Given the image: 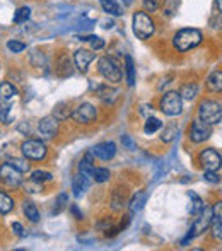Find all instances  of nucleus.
Here are the masks:
<instances>
[{"mask_svg": "<svg viewBox=\"0 0 222 251\" xmlns=\"http://www.w3.org/2000/svg\"><path fill=\"white\" fill-rule=\"evenodd\" d=\"M203 40V34L197 27H183L173 36V47L179 53H186L197 48Z\"/></svg>", "mask_w": 222, "mask_h": 251, "instance_id": "1", "label": "nucleus"}, {"mask_svg": "<svg viewBox=\"0 0 222 251\" xmlns=\"http://www.w3.org/2000/svg\"><path fill=\"white\" fill-rule=\"evenodd\" d=\"M132 29L139 40H149L154 33H156V23L154 19L144 10L133 14L132 17Z\"/></svg>", "mask_w": 222, "mask_h": 251, "instance_id": "2", "label": "nucleus"}, {"mask_svg": "<svg viewBox=\"0 0 222 251\" xmlns=\"http://www.w3.org/2000/svg\"><path fill=\"white\" fill-rule=\"evenodd\" d=\"M198 118L207 125H219L222 120V102L216 100H203L198 104Z\"/></svg>", "mask_w": 222, "mask_h": 251, "instance_id": "3", "label": "nucleus"}, {"mask_svg": "<svg viewBox=\"0 0 222 251\" xmlns=\"http://www.w3.org/2000/svg\"><path fill=\"white\" fill-rule=\"evenodd\" d=\"M98 70H99L101 75L111 84H118V82H122V79H123L122 67H120V63L116 62L113 56H103V58H99V62H98Z\"/></svg>", "mask_w": 222, "mask_h": 251, "instance_id": "4", "label": "nucleus"}, {"mask_svg": "<svg viewBox=\"0 0 222 251\" xmlns=\"http://www.w3.org/2000/svg\"><path fill=\"white\" fill-rule=\"evenodd\" d=\"M159 108L164 115L168 116H178L183 113V100L178 91H168L159 101Z\"/></svg>", "mask_w": 222, "mask_h": 251, "instance_id": "5", "label": "nucleus"}, {"mask_svg": "<svg viewBox=\"0 0 222 251\" xmlns=\"http://www.w3.org/2000/svg\"><path fill=\"white\" fill-rule=\"evenodd\" d=\"M23 155L27 161H43L48 154V149L41 140H26L21 146Z\"/></svg>", "mask_w": 222, "mask_h": 251, "instance_id": "6", "label": "nucleus"}, {"mask_svg": "<svg viewBox=\"0 0 222 251\" xmlns=\"http://www.w3.org/2000/svg\"><path fill=\"white\" fill-rule=\"evenodd\" d=\"M212 135V126L207 125L205 122H202L200 118L193 120L192 125L188 128V139L192 140L193 144H202L205 140L210 139Z\"/></svg>", "mask_w": 222, "mask_h": 251, "instance_id": "7", "label": "nucleus"}, {"mask_svg": "<svg viewBox=\"0 0 222 251\" xmlns=\"http://www.w3.org/2000/svg\"><path fill=\"white\" fill-rule=\"evenodd\" d=\"M198 162L203 168V171H219L222 168V155L221 152L209 147V149H203L198 154Z\"/></svg>", "mask_w": 222, "mask_h": 251, "instance_id": "8", "label": "nucleus"}, {"mask_svg": "<svg viewBox=\"0 0 222 251\" xmlns=\"http://www.w3.org/2000/svg\"><path fill=\"white\" fill-rule=\"evenodd\" d=\"M210 222H212V207H207L205 205V208L202 210V214L197 215V221L193 222V226L190 227L188 236L193 239V238H197V236L203 234V232L210 227Z\"/></svg>", "mask_w": 222, "mask_h": 251, "instance_id": "9", "label": "nucleus"}, {"mask_svg": "<svg viewBox=\"0 0 222 251\" xmlns=\"http://www.w3.org/2000/svg\"><path fill=\"white\" fill-rule=\"evenodd\" d=\"M72 118L80 125H89L98 118V109L91 102H82L72 111Z\"/></svg>", "mask_w": 222, "mask_h": 251, "instance_id": "10", "label": "nucleus"}, {"mask_svg": "<svg viewBox=\"0 0 222 251\" xmlns=\"http://www.w3.org/2000/svg\"><path fill=\"white\" fill-rule=\"evenodd\" d=\"M0 179L10 188H17V186L23 185V173L14 168L12 164L5 162V164L0 166Z\"/></svg>", "mask_w": 222, "mask_h": 251, "instance_id": "11", "label": "nucleus"}, {"mask_svg": "<svg viewBox=\"0 0 222 251\" xmlns=\"http://www.w3.org/2000/svg\"><path fill=\"white\" fill-rule=\"evenodd\" d=\"M38 132L43 139H53L58 133V120L55 118L53 115L51 116H45V118L40 120L38 123Z\"/></svg>", "mask_w": 222, "mask_h": 251, "instance_id": "12", "label": "nucleus"}, {"mask_svg": "<svg viewBox=\"0 0 222 251\" xmlns=\"http://www.w3.org/2000/svg\"><path fill=\"white\" fill-rule=\"evenodd\" d=\"M212 238L222 241V200L212 205V222H210Z\"/></svg>", "mask_w": 222, "mask_h": 251, "instance_id": "13", "label": "nucleus"}, {"mask_svg": "<svg viewBox=\"0 0 222 251\" xmlns=\"http://www.w3.org/2000/svg\"><path fill=\"white\" fill-rule=\"evenodd\" d=\"M94 58H96V53H93L91 50H84V48L74 53V63L82 74H86L89 70V65L94 62Z\"/></svg>", "mask_w": 222, "mask_h": 251, "instance_id": "14", "label": "nucleus"}, {"mask_svg": "<svg viewBox=\"0 0 222 251\" xmlns=\"http://www.w3.org/2000/svg\"><path fill=\"white\" fill-rule=\"evenodd\" d=\"M91 152H93L94 157L101 159V161H110L116 154V146H115V142H103V144L94 146Z\"/></svg>", "mask_w": 222, "mask_h": 251, "instance_id": "15", "label": "nucleus"}, {"mask_svg": "<svg viewBox=\"0 0 222 251\" xmlns=\"http://www.w3.org/2000/svg\"><path fill=\"white\" fill-rule=\"evenodd\" d=\"M55 74L62 79L65 77H70L74 74V67H72V60L69 58V55H60L58 60L55 62Z\"/></svg>", "mask_w": 222, "mask_h": 251, "instance_id": "16", "label": "nucleus"}, {"mask_svg": "<svg viewBox=\"0 0 222 251\" xmlns=\"http://www.w3.org/2000/svg\"><path fill=\"white\" fill-rule=\"evenodd\" d=\"M205 86H207V91H209V93H216V94L222 93V70L221 69L212 70V72L207 75Z\"/></svg>", "mask_w": 222, "mask_h": 251, "instance_id": "17", "label": "nucleus"}, {"mask_svg": "<svg viewBox=\"0 0 222 251\" xmlns=\"http://www.w3.org/2000/svg\"><path fill=\"white\" fill-rule=\"evenodd\" d=\"M89 178H91V176H86V175H82V173H77V175L74 176V179H72L74 195H75V197H80L84 192H86L87 188H89V185H91Z\"/></svg>", "mask_w": 222, "mask_h": 251, "instance_id": "18", "label": "nucleus"}, {"mask_svg": "<svg viewBox=\"0 0 222 251\" xmlns=\"http://www.w3.org/2000/svg\"><path fill=\"white\" fill-rule=\"evenodd\" d=\"M96 94L104 104H113V102L116 101V98H118V91L110 86H98Z\"/></svg>", "mask_w": 222, "mask_h": 251, "instance_id": "19", "label": "nucleus"}, {"mask_svg": "<svg viewBox=\"0 0 222 251\" xmlns=\"http://www.w3.org/2000/svg\"><path fill=\"white\" fill-rule=\"evenodd\" d=\"M94 155H93V152H87L86 155H84L82 159H80V162H79V173H82V175H86V176H91L93 175V171H94Z\"/></svg>", "mask_w": 222, "mask_h": 251, "instance_id": "20", "label": "nucleus"}, {"mask_svg": "<svg viewBox=\"0 0 222 251\" xmlns=\"http://www.w3.org/2000/svg\"><path fill=\"white\" fill-rule=\"evenodd\" d=\"M178 93H179V96H181V100L192 101V100H195L197 94H198V86H197L195 82H186L179 87Z\"/></svg>", "mask_w": 222, "mask_h": 251, "instance_id": "21", "label": "nucleus"}, {"mask_svg": "<svg viewBox=\"0 0 222 251\" xmlns=\"http://www.w3.org/2000/svg\"><path fill=\"white\" fill-rule=\"evenodd\" d=\"M99 3H101V9L106 14H110V16L118 17L123 14V9L120 7V3L116 0H99Z\"/></svg>", "mask_w": 222, "mask_h": 251, "instance_id": "22", "label": "nucleus"}, {"mask_svg": "<svg viewBox=\"0 0 222 251\" xmlns=\"http://www.w3.org/2000/svg\"><path fill=\"white\" fill-rule=\"evenodd\" d=\"M188 197L190 200H192V207H190V212H192V215H198L202 214V210L205 208V203H203V200L200 199L198 195H197L195 192H188Z\"/></svg>", "mask_w": 222, "mask_h": 251, "instance_id": "23", "label": "nucleus"}, {"mask_svg": "<svg viewBox=\"0 0 222 251\" xmlns=\"http://www.w3.org/2000/svg\"><path fill=\"white\" fill-rule=\"evenodd\" d=\"M123 205H125V190L116 188L111 197V207L113 210H122Z\"/></svg>", "mask_w": 222, "mask_h": 251, "instance_id": "24", "label": "nucleus"}, {"mask_svg": "<svg viewBox=\"0 0 222 251\" xmlns=\"http://www.w3.org/2000/svg\"><path fill=\"white\" fill-rule=\"evenodd\" d=\"M125 70H126V84L132 87L135 84V65H133V60L130 55L125 56Z\"/></svg>", "mask_w": 222, "mask_h": 251, "instance_id": "25", "label": "nucleus"}, {"mask_svg": "<svg viewBox=\"0 0 222 251\" xmlns=\"http://www.w3.org/2000/svg\"><path fill=\"white\" fill-rule=\"evenodd\" d=\"M24 214H26V217L29 219L31 222H34L36 224L38 221H40V212H38L36 205L33 203V201H24Z\"/></svg>", "mask_w": 222, "mask_h": 251, "instance_id": "26", "label": "nucleus"}, {"mask_svg": "<svg viewBox=\"0 0 222 251\" xmlns=\"http://www.w3.org/2000/svg\"><path fill=\"white\" fill-rule=\"evenodd\" d=\"M16 94H17V89L10 82L0 84V100L2 101H9L10 98H14Z\"/></svg>", "mask_w": 222, "mask_h": 251, "instance_id": "27", "label": "nucleus"}, {"mask_svg": "<svg viewBox=\"0 0 222 251\" xmlns=\"http://www.w3.org/2000/svg\"><path fill=\"white\" fill-rule=\"evenodd\" d=\"M163 128V122H161L159 118H147L146 125H144V132L147 133V135H152V133H156L157 130Z\"/></svg>", "mask_w": 222, "mask_h": 251, "instance_id": "28", "label": "nucleus"}, {"mask_svg": "<svg viewBox=\"0 0 222 251\" xmlns=\"http://www.w3.org/2000/svg\"><path fill=\"white\" fill-rule=\"evenodd\" d=\"M146 200H147V195L144 192H139L135 197H133L132 200H130V212L132 214H135V212H139L140 208L144 207V203H146Z\"/></svg>", "mask_w": 222, "mask_h": 251, "instance_id": "29", "label": "nucleus"}, {"mask_svg": "<svg viewBox=\"0 0 222 251\" xmlns=\"http://www.w3.org/2000/svg\"><path fill=\"white\" fill-rule=\"evenodd\" d=\"M53 116L58 120V122H62V120H67L69 116H72V111H70V108H69L67 102H60V104H56Z\"/></svg>", "mask_w": 222, "mask_h": 251, "instance_id": "30", "label": "nucleus"}, {"mask_svg": "<svg viewBox=\"0 0 222 251\" xmlns=\"http://www.w3.org/2000/svg\"><path fill=\"white\" fill-rule=\"evenodd\" d=\"M110 176H111V173L108 168H94L91 178H93L96 183H106L108 179H110Z\"/></svg>", "mask_w": 222, "mask_h": 251, "instance_id": "31", "label": "nucleus"}, {"mask_svg": "<svg viewBox=\"0 0 222 251\" xmlns=\"http://www.w3.org/2000/svg\"><path fill=\"white\" fill-rule=\"evenodd\" d=\"M178 133H179V128L176 125H169V126H166V128L163 130V133H161V140L163 142H166V144H169V142H173V140L178 137Z\"/></svg>", "mask_w": 222, "mask_h": 251, "instance_id": "32", "label": "nucleus"}, {"mask_svg": "<svg viewBox=\"0 0 222 251\" xmlns=\"http://www.w3.org/2000/svg\"><path fill=\"white\" fill-rule=\"evenodd\" d=\"M14 208V200L7 193L0 192V214H9Z\"/></svg>", "mask_w": 222, "mask_h": 251, "instance_id": "33", "label": "nucleus"}, {"mask_svg": "<svg viewBox=\"0 0 222 251\" xmlns=\"http://www.w3.org/2000/svg\"><path fill=\"white\" fill-rule=\"evenodd\" d=\"M29 17H31V9H29V7H19V9L14 12V23L23 24V23H26Z\"/></svg>", "mask_w": 222, "mask_h": 251, "instance_id": "34", "label": "nucleus"}, {"mask_svg": "<svg viewBox=\"0 0 222 251\" xmlns=\"http://www.w3.org/2000/svg\"><path fill=\"white\" fill-rule=\"evenodd\" d=\"M31 179L38 183H45V181H51L53 179V175L48 171H41V169H36V171L31 173Z\"/></svg>", "mask_w": 222, "mask_h": 251, "instance_id": "35", "label": "nucleus"}, {"mask_svg": "<svg viewBox=\"0 0 222 251\" xmlns=\"http://www.w3.org/2000/svg\"><path fill=\"white\" fill-rule=\"evenodd\" d=\"M67 203H69V197H67V193H60L58 197H56L55 200V207H53V214H60V212L63 210V208L67 207Z\"/></svg>", "mask_w": 222, "mask_h": 251, "instance_id": "36", "label": "nucleus"}, {"mask_svg": "<svg viewBox=\"0 0 222 251\" xmlns=\"http://www.w3.org/2000/svg\"><path fill=\"white\" fill-rule=\"evenodd\" d=\"M142 5L144 9H146V12H157V10L161 9V5H163V0H142Z\"/></svg>", "mask_w": 222, "mask_h": 251, "instance_id": "37", "label": "nucleus"}, {"mask_svg": "<svg viewBox=\"0 0 222 251\" xmlns=\"http://www.w3.org/2000/svg\"><path fill=\"white\" fill-rule=\"evenodd\" d=\"M9 164H12L16 169H19L21 173H27L29 171V162H27V159H9Z\"/></svg>", "mask_w": 222, "mask_h": 251, "instance_id": "38", "label": "nucleus"}, {"mask_svg": "<svg viewBox=\"0 0 222 251\" xmlns=\"http://www.w3.org/2000/svg\"><path fill=\"white\" fill-rule=\"evenodd\" d=\"M164 10V14H166L168 17H171L173 14L176 12V9H178V0H164V5H161Z\"/></svg>", "mask_w": 222, "mask_h": 251, "instance_id": "39", "label": "nucleus"}, {"mask_svg": "<svg viewBox=\"0 0 222 251\" xmlns=\"http://www.w3.org/2000/svg\"><path fill=\"white\" fill-rule=\"evenodd\" d=\"M210 26L214 29H222V14L217 9L212 10V14H210Z\"/></svg>", "mask_w": 222, "mask_h": 251, "instance_id": "40", "label": "nucleus"}, {"mask_svg": "<svg viewBox=\"0 0 222 251\" xmlns=\"http://www.w3.org/2000/svg\"><path fill=\"white\" fill-rule=\"evenodd\" d=\"M10 108H12V106H10L9 102H5V104H0V122L5 123V125H9V123H10V116H9Z\"/></svg>", "mask_w": 222, "mask_h": 251, "instance_id": "41", "label": "nucleus"}, {"mask_svg": "<svg viewBox=\"0 0 222 251\" xmlns=\"http://www.w3.org/2000/svg\"><path fill=\"white\" fill-rule=\"evenodd\" d=\"M7 48H9L12 53H21L26 50V45L21 43V41H16V40H10L9 43H7Z\"/></svg>", "mask_w": 222, "mask_h": 251, "instance_id": "42", "label": "nucleus"}, {"mask_svg": "<svg viewBox=\"0 0 222 251\" xmlns=\"http://www.w3.org/2000/svg\"><path fill=\"white\" fill-rule=\"evenodd\" d=\"M87 41L91 43V48H93V50H103L104 48V40H101V38H98V36H89Z\"/></svg>", "mask_w": 222, "mask_h": 251, "instance_id": "43", "label": "nucleus"}, {"mask_svg": "<svg viewBox=\"0 0 222 251\" xmlns=\"http://www.w3.org/2000/svg\"><path fill=\"white\" fill-rule=\"evenodd\" d=\"M203 178H205V181H209V183H219L221 181V176L217 171H205Z\"/></svg>", "mask_w": 222, "mask_h": 251, "instance_id": "44", "label": "nucleus"}, {"mask_svg": "<svg viewBox=\"0 0 222 251\" xmlns=\"http://www.w3.org/2000/svg\"><path fill=\"white\" fill-rule=\"evenodd\" d=\"M40 190H41V183L33 181V179H31L29 185H26V192H29V193H38Z\"/></svg>", "mask_w": 222, "mask_h": 251, "instance_id": "45", "label": "nucleus"}, {"mask_svg": "<svg viewBox=\"0 0 222 251\" xmlns=\"http://www.w3.org/2000/svg\"><path fill=\"white\" fill-rule=\"evenodd\" d=\"M12 231L16 232L19 238H24V236H26V232H24V227L19 224V222H14V224H12Z\"/></svg>", "mask_w": 222, "mask_h": 251, "instance_id": "46", "label": "nucleus"}, {"mask_svg": "<svg viewBox=\"0 0 222 251\" xmlns=\"http://www.w3.org/2000/svg\"><path fill=\"white\" fill-rule=\"evenodd\" d=\"M72 214L75 215V219H79V221H80V219H82V214H80V212H79V208H77V205H72Z\"/></svg>", "mask_w": 222, "mask_h": 251, "instance_id": "47", "label": "nucleus"}, {"mask_svg": "<svg viewBox=\"0 0 222 251\" xmlns=\"http://www.w3.org/2000/svg\"><path fill=\"white\" fill-rule=\"evenodd\" d=\"M122 140H123V142H125V144H126V146H128V147H130V149H133V146H132V140H130V139H128V137H126V135H125V137H123V139H122Z\"/></svg>", "mask_w": 222, "mask_h": 251, "instance_id": "48", "label": "nucleus"}, {"mask_svg": "<svg viewBox=\"0 0 222 251\" xmlns=\"http://www.w3.org/2000/svg\"><path fill=\"white\" fill-rule=\"evenodd\" d=\"M216 9L222 14V0H216Z\"/></svg>", "mask_w": 222, "mask_h": 251, "instance_id": "49", "label": "nucleus"}]
</instances>
